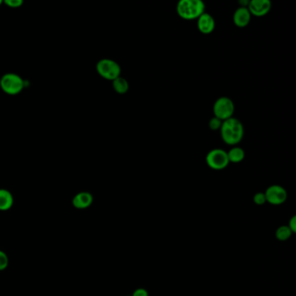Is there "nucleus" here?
Returning a JSON list of instances; mask_svg holds the SVG:
<instances>
[{
  "label": "nucleus",
  "instance_id": "14",
  "mask_svg": "<svg viewBox=\"0 0 296 296\" xmlns=\"http://www.w3.org/2000/svg\"><path fill=\"white\" fill-rule=\"evenodd\" d=\"M112 86H113V89L115 90L116 92L118 94L127 93L129 89H130V85H129L127 80L121 76L112 81Z\"/></svg>",
  "mask_w": 296,
  "mask_h": 296
},
{
  "label": "nucleus",
  "instance_id": "21",
  "mask_svg": "<svg viewBox=\"0 0 296 296\" xmlns=\"http://www.w3.org/2000/svg\"><path fill=\"white\" fill-rule=\"evenodd\" d=\"M288 228L290 229L291 231L293 233H295L296 231V216H293L291 221H289V226Z\"/></svg>",
  "mask_w": 296,
  "mask_h": 296
},
{
  "label": "nucleus",
  "instance_id": "5",
  "mask_svg": "<svg viewBox=\"0 0 296 296\" xmlns=\"http://www.w3.org/2000/svg\"><path fill=\"white\" fill-rule=\"evenodd\" d=\"M214 117L224 122L233 118L235 112V103L230 97H221L216 99L213 105Z\"/></svg>",
  "mask_w": 296,
  "mask_h": 296
},
{
  "label": "nucleus",
  "instance_id": "6",
  "mask_svg": "<svg viewBox=\"0 0 296 296\" xmlns=\"http://www.w3.org/2000/svg\"><path fill=\"white\" fill-rule=\"evenodd\" d=\"M206 163L208 166L215 170L226 169L230 164L228 153L223 149H214L206 156Z\"/></svg>",
  "mask_w": 296,
  "mask_h": 296
},
{
  "label": "nucleus",
  "instance_id": "7",
  "mask_svg": "<svg viewBox=\"0 0 296 296\" xmlns=\"http://www.w3.org/2000/svg\"><path fill=\"white\" fill-rule=\"evenodd\" d=\"M267 202L273 205H280L287 200V191L280 185H272L265 192Z\"/></svg>",
  "mask_w": 296,
  "mask_h": 296
},
{
  "label": "nucleus",
  "instance_id": "8",
  "mask_svg": "<svg viewBox=\"0 0 296 296\" xmlns=\"http://www.w3.org/2000/svg\"><path fill=\"white\" fill-rule=\"evenodd\" d=\"M247 7L251 16L263 17L270 12L272 4L269 0H251L250 2H248Z\"/></svg>",
  "mask_w": 296,
  "mask_h": 296
},
{
  "label": "nucleus",
  "instance_id": "19",
  "mask_svg": "<svg viewBox=\"0 0 296 296\" xmlns=\"http://www.w3.org/2000/svg\"><path fill=\"white\" fill-rule=\"evenodd\" d=\"M5 3L12 8H18V7H20L24 2L21 0H6Z\"/></svg>",
  "mask_w": 296,
  "mask_h": 296
},
{
  "label": "nucleus",
  "instance_id": "2",
  "mask_svg": "<svg viewBox=\"0 0 296 296\" xmlns=\"http://www.w3.org/2000/svg\"><path fill=\"white\" fill-rule=\"evenodd\" d=\"M176 12L185 20L197 19L205 12V4L202 0H181L176 6Z\"/></svg>",
  "mask_w": 296,
  "mask_h": 296
},
{
  "label": "nucleus",
  "instance_id": "10",
  "mask_svg": "<svg viewBox=\"0 0 296 296\" xmlns=\"http://www.w3.org/2000/svg\"><path fill=\"white\" fill-rule=\"evenodd\" d=\"M251 20V14L248 7L241 6L236 10L233 16V21L237 27H246Z\"/></svg>",
  "mask_w": 296,
  "mask_h": 296
},
{
  "label": "nucleus",
  "instance_id": "3",
  "mask_svg": "<svg viewBox=\"0 0 296 296\" xmlns=\"http://www.w3.org/2000/svg\"><path fill=\"white\" fill-rule=\"evenodd\" d=\"M0 87L6 93L17 95L23 91L24 81L18 74L6 73L0 79Z\"/></svg>",
  "mask_w": 296,
  "mask_h": 296
},
{
  "label": "nucleus",
  "instance_id": "12",
  "mask_svg": "<svg viewBox=\"0 0 296 296\" xmlns=\"http://www.w3.org/2000/svg\"><path fill=\"white\" fill-rule=\"evenodd\" d=\"M13 205V197L12 193L7 190H0V210L6 211Z\"/></svg>",
  "mask_w": 296,
  "mask_h": 296
},
{
  "label": "nucleus",
  "instance_id": "16",
  "mask_svg": "<svg viewBox=\"0 0 296 296\" xmlns=\"http://www.w3.org/2000/svg\"><path fill=\"white\" fill-rule=\"evenodd\" d=\"M223 121L220 120L219 118L213 117V118L209 120V126L212 130H218L221 129Z\"/></svg>",
  "mask_w": 296,
  "mask_h": 296
},
{
  "label": "nucleus",
  "instance_id": "20",
  "mask_svg": "<svg viewBox=\"0 0 296 296\" xmlns=\"http://www.w3.org/2000/svg\"><path fill=\"white\" fill-rule=\"evenodd\" d=\"M133 296H149L148 292L143 288H139L134 292Z\"/></svg>",
  "mask_w": 296,
  "mask_h": 296
},
{
  "label": "nucleus",
  "instance_id": "22",
  "mask_svg": "<svg viewBox=\"0 0 296 296\" xmlns=\"http://www.w3.org/2000/svg\"><path fill=\"white\" fill-rule=\"evenodd\" d=\"M1 4H2V1H1V0H0V5H1Z\"/></svg>",
  "mask_w": 296,
  "mask_h": 296
},
{
  "label": "nucleus",
  "instance_id": "1",
  "mask_svg": "<svg viewBox=\"0 0 296 296\" xmlns=\"http://www.w3.org/2000/svg\"><path fill=\"white\" fill-rule=\"evenodd\" d=\"M221 139L229 145H236L244 136V127L242 122L236 118H231L223 122L220 129Z\"/></svg>",
  "mask_w": 296,
  "mask_h": 296
},
{
  "label": "nucleus",
  "instance_id": "17",
  "mask_svg": "<svg viewBox=\"0 0 296 296\" xmlns=\"http://www.w3.org/2000/svg\"><path fill=\"white\" fill-rule=\"evenodd\" d=\"M8 263H9L8 256L5 252L0 250V271L6 269L8 267Z\"/></svg>",
  "mask_w": 296,
  "mask_h": 296
},
{
  "label": "nucleus",
  "instance_id": "11",
  "mask_svg": "<svg viewBox=\"0 0 296 296\" xmlns=\"http://www.w3.org/2000/svg\"><path fill=\"white\" fill-rule=\"evenodd\" d=\"M93 203V197L89 192L77 194L72 200L73 206L79 209H87Z\"/></svg>",
  "mask_w": 296,
  "mask_h": 296
},
{
  "label": "nucleus",
  "instance_id": "15",
  "mask_svg": "<svg viewBox=\"0 0 296 296\" xmlns=\"http://www.w3.org/2000/svg\"><path fill=\"white\" fill-rule=\"evenodd\" d=\"M292 233L288 227L281 226L276 231V237L280 241H287V239L290 238Z\"/></svg>",
  "mask_w": 296,
  "mask_h": 296
},
{
  "label": "nucleus",
  "instance_id": "9",
  "mask_svg": "<svg viewBox=\"0 0 296 296\" xmlns=\"http://www.w3.org/2000/svg\"><path fill=\"white\" fill-rule=\"evenodd\" d=\"M197 28L203 34L211 33L215 28V18L208 12H204L197 18Z\"/></svg>",
  "mask_w": 296,
  "mask_h": 296
},
{
  "label": "nucleus",
  "instance_id": "18",
  "mask_svg": "<svg viewBox=\"0 0 296 296\" xmlns=\"http://www.w3.org/2000/svg\"><path fill=\"white\" fill-rule=\"evenodd\" d=\"M254 203H256L257 205H263L267 202L265 194L261 193V192L255 194L254 197Z\"/></svg>",
  "mask_w": 296,
  "mask_h": 296
},
{
  "label": "nucleus",
  "instance_id": "4",
  "mask_svg": "<svg viewBox=\"0 0 296 296\" xmlns=\"http://www.w3.org/2000/svg\"><path fill=\"white\" fill-rule=\"evenodd\" d=\"M97 71L102 78L113 81L121 76V67L116 61L103 58L97 64Z\"/></svg>",
  "mask_w": 296,
  "mask_h": 296
},
{
  "label": "nucleus",
  "instance_id": "13",
  "mask_svg": "<svg viewBox=\"0 0 296 296\" xmlns=\"http://www.w3.org/2000/svg\"><path fill=\"white\" fill-rule=\"evenodd\" d=\"M230 163H239L245 158V151L241 147H233L227 152Z\"/></svg>",
  "mask_w": 296,
  "mask_h": 296
}]
</instances>
